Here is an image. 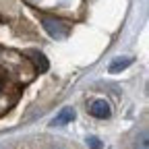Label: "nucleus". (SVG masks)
I'll use <instances>...</instances> for the list:
<instances>
[{"mask_svg":"<svg viewBox=\"0 0 149 149\" xmlns=\"http://www.w3.org/2000/svg\"><path fill=\"white\" fill-rule=\"evenodd\" d=\"M130 64H133V58H130V56H118V58H114V60L108 64V70H110L112 74H118V72H122L124 68H128Z\"/></svg>","mask_w":149,"mask_h":149,"instance_id":"obj_4","label":"nucleus"},{"mask_svg":"<svg viewBox=\"0 0 149 149\" xmlns=\"http://www.w3.org/2000/svg\"><path fill=\"white\" fill-rule=\"evenodd\" d=\"M87 145H89L91 149H102V141H100L97 137H87Z\"/></svg>","mask_w":149,"mask_h":149,"instance_id":"obj_7","label":"nucleus"},{"mask_svg":"<svg viewBox=\"0 0 149 149\" xmlns=\"http://www.w3.org/2000/svg\"><path fill=\"white\" fill-rule=\"evenodd\" d=\"M74 116H77V114H74V108L66 106V108H62V110L58 112V116L52 120V126H64V124L72 122V120H74Z\"/></svg>","mask_w":149,"mask_h":149,"instance_id":"obj_3","label":"nucleus"},{"mask_svg":"<svg viewBox=\"0 0 149 149\" xmlns=\"http://www.w3.org/2000/svg\"><path fill=\"white\" fill-rule=\"evenodd\" d=\"M89 114H91L93 118H100V120L110 118V114H112L110 104H108L106 100H95V102H93V104L89 106Z\"/></svg>","mask_w":149,"mask_h":149,"instance_id":"obj_2","label":"nucleus"},{"mask_svg":"<svg viewBox=\"0 0 149 149\" xmlns=\"http://www.w3.org/2000/svg\"><path fill=\"white\" fill-rule=\"evenodd\" d=\"M44 29L52 37H56V40H60V37H64L68 33V27L64 23H60V21H56V19H44Z\"/></svg>","mask_w":149,"mask_h":149,"instance_id":"obj_1","label":"nucleus"},{"mask_svg":"<svg viewBox=\"0 0 149 149\" xmlns=\"http://www.w3.org/2000/svg\"><path fill=\"white\" fill-rule=\"evenodd\" d=\"M29 56H31V60H33V66L40 70V72H46L48 70V58L42 54V52H29Z\"/></svg>","mask_w":149,"mask_h":149,"instance_id":"obj_5","label":"nucleus"},{"mask_svg":"<svg viewBox=\"0 0 149 149\" xmlns=\"http://www.w3.org/2000/svg\"><path fill=\"white\" fill-rule=\"evenodd\" d=\"M137 149H149V137H147V130H141V135L137 137Z\"/></svg>","mask_w":149,"mask_h":149,"instance_id":"obj_6","label":"nucleus"}]
</instances>
